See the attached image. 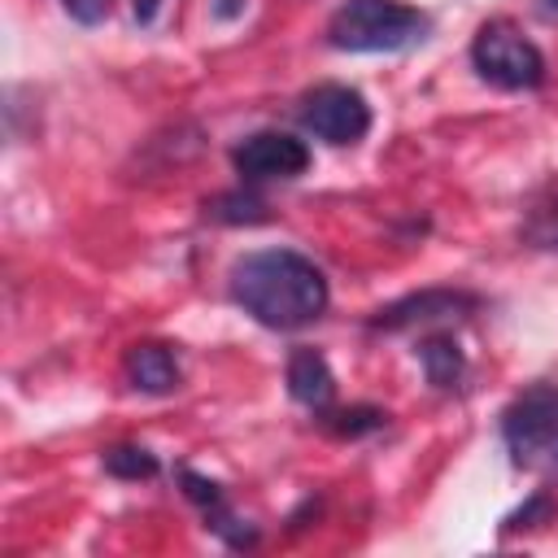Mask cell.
<instances>
[{"instance_id":"obj_1","label":"cell","mask_w":558,"mask_h":558,"mask_svg":"<svg viewBox=\"0 0 558 558\" xmlns=\"http://www.w3.org/2000/svg\"><path fill=\"white\" fill-rule=\"evenodd\" d=\"M327 296V275L292 248H262L231 266V301L275 331L314 323Z\"/></svg>"},{"instance_id":"obj_2","label":"cell","mask_w":558,"mask_h":558,"mask_svg":"<svg viewBox=\"0 0 558 558\" xmlns=\"http://www.w3.org/2000/svg\"><path fill=\"white\" fill-rule=\"evenodd\" d=\"M423 35L427 17L401 0H344L327 22V39L340 52H401Z\"/></svg>"},{"instance_id":"obj_3","label":"cell","mask_w":558,"mask_h":558,"mask_svg":"<svg viewBox=\"0 0 558 558\" xmlns=\"http://www.w3.org/2000/svg\"><path fill=\"white\" fill-rule=\"evenodd\" d=\"M501 436L514 466L558 475V388L554 384L523 388L501 414Z\"/></svg>"},{"instance_id":"obj_4","label":"cell","mask_w":558,"mask_h":558,"mask_svg":"<svg viewBox=\"0 0 558 558\" xmlns=\"http://www.w3.org/2000/svg\"><path fill=\"white\" fill-rule=\"evenodd\" d=\"M471 65L480 70L484 83L506 87V92H523V87H541L545 78V57L541 48L510 22H484L475 31L471 44Z\"/></svg>"},{"instance_id":"obj_5","label":"cell","mask_w":558,"mask_h":558,"mask_svg":"<svg viewBox=\"0 0 558 558\" xmlns=\"http://www.w3.org/2000/svg\"><path fill=\"white\" fill-rule=\"evenodd\" d=\"M301 126L327 144H357L371 131V105L357 87L323 83L301 100Z\"/></svg>"},{"instance_id":"obj_6","label":"cell","mask_w":558,"mask_h":558,"mask_svg":"<svg viewBox=\"0 0 558 558\" xmlns=\"http://www.w3.org/2000/svg\"><path fill=\"white\" fill-rule=\"evenodd\" d=\"M231 161H235V170L248 183H262V179H296L310 166V148L296 135H288V131H257V135H244L231 148Z\"/></svg>"},{"instance_id":"obj_7","label":"cell","mask_w":558,"mask_h":558,"mask_svg":"<svg viewBox=\"0 0 558 558\" xmlns=\"http://www.w3.org/2000/svg\"><path fill=\"white\" fill-rule=\"evenodd\" d=\"M475 310V296L471 292H449V288H427V292H414L388 310H379L371 323L384 327V331H401V327H414V323H436V318H449V314H466Z\"/></svg>"},{"instance_id":"obj_8","label":"cell","mask_w":558,"mask_h":558,"mask_svg":"<svg viewBox=\"0 0 558 558\" xmlns=\"http://www.w3.org/2000/svg\"><path fill=\"white\" fill-rule=\"evenodd\" d=\"M179 484H183V493L205 510L209 527H214L227 545H253V527L240 523V514L227 506L222 484H214V480H205V475H196V471H179Z\"/></svg>"},{"instance_id":"obj_9","label":"cell","mask_w":558,"mask_h":558,"mask_svg":"<svg viewBox=\"0 0 558 558\" xmlns=\"http://www.w3.org/2000/svg\"><path fill=\"white\" fill-rule=\"evenodd\" d=\"M122 371H126L131 388L153 392V397H161V392H174V388H179V357H174L166 344H131V349H126Z\"/></svg>"},{"instance_id":"obj_10","label":"cell","mask_w":558,"mask_h":558,"mask_svg":"<svg viewBox=\"0 0 558 558\" xmlns=\"http://www.w3.org/2000/svg\"><path fill=\"white\" fill-rule=\"evenodd\" d=\"M288 392H292V401H301L310 410H323L336 397V375L318 349H296L288 357Z\"/></svg>"},{"instance_id":"obj_11","label":"cell","mask_w":558,"mask_h":558,"mask_svg":"<svg viewBox=\"0 0 558 558\" xmlns=\"http://www.w3.org/2000/svg\"><path fill=\"white\" fill-rule=\"evenodd\" d=\"M418 357H423V371L436 388H458L462 384V371H466V357L458 349V340L449 336H427L418 344Z\"/></svg>"},{"instance_id":"obj_12","label":"cell","mask_w":558,"mask_h":558,"mask_svg":"<svg viewBox=\"0 0 558 558\" xmlns=\"http://www.w3.org/2000/svg\"><path fill=\"white\" fill-rule=\"evenodd\" d=\"M105 471L118 475V480H153L157 475V458L144 449V445H118V449H105Z\"/></svg>"},{"instance_id":"obj_13","label":"cell","mask_w":558,"mask_h":558,"mask_svg":"<svg viewBox=\"0 0 558 558\" xmlns=\"http://www.w3.org/2000/svg\"><path fill=\"white\" fill-rule=\"evenodd\" d=\"M384 410H375V405H353V410H336V414H327L323 423L336 432V436H362V432H375V427H384Z\"/></svg>"},{"instance_id":"obj_14","label":"cell","mask_w":558,"mask_h":558,"mask_svg":"<svg viewBox=\"0 0 558 558\" xmlns=\"http://www.w3.org/2000/svg\"><path fill=\"white\" fill-rule=\"evenodd\" d=\"M209 214L222 218V222H257L262 218V201L248 196V192H227V196H214Z\"/></svg>"},{"instance_id":"obj_15","label":"cell","mask_w":558,"mask_h":558,"mask_svg":"<svg viewBox=\"0 0 558 558\" xmlns=\"http://www.w3.org/2000/svg\"><path fill=\"white\" fill-rule=\"evenodd\" d=\"M523 235L536 244V248H558V201H549V205H541L532 218H527V227H523Z\"/></svg>"},{"instance_id":"obj_16","label":"cell","mask_w":558,"mask_h":558,"mask_svg":"<svg viewBox=\"0 0 558 558\" xmlns=\"http://www.w3.org/2000/svg\"><path fill=\"white\" fill-rule=\"evenodd\" d=\"M549 514H554V497H549V493H536L523 510H514V514L506 519V527H536V523L549 519Z\"/></svg>"},{"instance_id":"obj_17","label":"cell","mask_w":558,"mask_h":558,"mask_svg":"<svg viewBox=\"0 0 558 558\" xmlns=\"http://www.w3.org/2000/svg\"><path fill=\"white\" fill-rule=\"evenodd\" d=\"M61 9H65L74 22H83V26H96V22L109 17V0H61Z\"/></svg>"},{"instance_id":"obj_18","label":"cell","mask_w":558,"mask_h":558,"mask_svg":"<svg viewBox=\"0 0 558 558\" xmlns=\"http://www.w3.org/2000/svg\"><path fill=\"white\" fill-rule=\"evenodd\" d=\"M157 9H161V0H131V13H135L140 26H148L157 17Z\"/></svg>"},{"instance_id":"obj_19","label":"cell","mask_w":558,"mask_h":558,"mask_svg":"<svg viewBox=\"0 0 558 558\" xmlns=\"http://www.w3.org/2000/svg\"><path fill=\"white\" fill-rule=\"evenodd\" d=\"M240 9H244V0H218V4H214V13H218V17H235Z\"/></svg>"},{"instance_id":"obj_20","label":"cell","mask_w":558,"mask_h":558,"mask_svg":"<svg viewBox=\"0 0 558 558\" xmlns=\"http://www.w3.org/2000/svg\"><path fill=\"white\" fill-rule=\"evenodd\" d=\"M541 4V13H549V17H558V0H536Z\"/></svg>"}]
</instances>
